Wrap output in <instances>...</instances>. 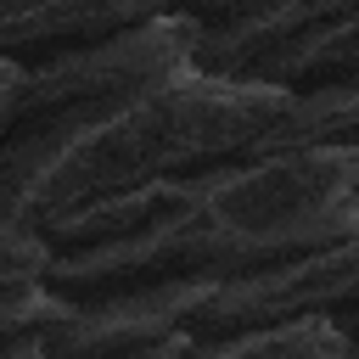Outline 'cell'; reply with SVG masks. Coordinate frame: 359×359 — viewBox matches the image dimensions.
I'll return each mask as SVG.
<instances>
[{"label": "cell", "mask_w": 359, "mask_h": 359, "mask_svg": "<svg viewBox=\"0 0 359 359\" xmlns=\"http://www.w3.org/2000/svg\"><path fill=\"white\" fill-rule=\"evenodd\" d=\"M353 146H303L101 196L34 224L50 247L39 286L62 303H90L163 280L241 275L353 241Z\"/></svg>", "instance_id": "1"}, {"label": "cell", "mask_w": 359, "mask_h": 359, "mask_svg": "<svg viewBox=\"0 0 359 359\" xmlns=\"http://www.w3.org/2000/svg\"><path fill=\"white\" fill-rule=\"evenodd\" d=\"M292 112V90L180 67L107 112L11 123L0 129V230H34L101 196L264 157Z\"/></svg>", "instance_id": "2"}, {"label": "cell", "mask_w": 359, "mask_h": 359, "mask_svg": "<svg viewBox=\"0 0 359 359\" xmlns=\"http://www.w3.org/2000/svg\"><path fill=\"white\" fill-rule=\"evenodd\" d=\"M191 50H196V22L185 11H168V17H151L129 34H118V39L45 56L17 73V90H11L0 129L56 118V112H107V107L140 95L146 84L191 67Z\"/></svg>", "instance_id": "3"}, {"label": "cell", "mask_w": 359, "mask_h": 359, "mask_svg": "<svg viewBox=\"0 0 359 359\" xmlns=\"http://www.w3.org/2000/svg\"><path fill=\"white\" fill-rule=\"evenodd\" d=\"M353 275H359V247L337 241L286 264H264V269H241V275H219L202 286V297L185 314V337L191 342H230L297 314H325L353 303Z\"/></svg>", "instance_id": "4"}, {"label": "cell", "mask_w": 359, "mask_h": 359, "mask_svg": "<svg viewBox=\"0 0 359 359\" xmlns=\"http://www.w3.org/2000/svg\"><path fill=\"white\" fill-rule=\"evenodd\" d=\"M219 280V275H213ZM208 280H163L135 292H107L90 303H62L39 331L50 359H151L185 337V314Z\"/></svg>", "instance_id": "5"}, {"label": "cell", "mask_w": 359, "mask_h": 359, "mask_svg": "<svg viewBox=\"0 0 359 359\" xmlns=\"http://www.w3.org/2000/svg\"><path fill=\"white\" fill-rule=\"evenodd\" d=\"M353 6L359 0H180L174 11L196 22V50H191L196 73L247 79L258 62H269L292 39L337 17H353Z\"/></svg>", "instance_id": "6"}, {"label": "cell", "mask_w": 359, "mask_h": 359, "mask_svg": "<svg viewBox=\"0 0 359 359\" xmlns=\"http://www.w3.org/2000/svg\"><path fill=\"white\" fill-rule=\"evenodd\" d=\"M174 6L180 0H0V62L34 67L45 56L118 39Z\"/></svg>", "instance_id": "7"}, {"label": "cell", "mask_w": 359, "mask_h": 359, "mask_svg": "<svg viewBox=\"0 0 359 359\" xmlns=\"http://www.w3.org/2000/svg\"><path fill=\"white\" fill-rule=\"evenodd\" d=\"M45 264H50L45 236L28 230V224H6L0 230V303L17 297V292H28V286H39Z\"/></svg>", "instance_id": "8"}, {"label": "cell", "mask_w": 359, "mask_h": 359, "mask_svg": "<svg viewBox=\"0 0 359 359\" xmlns=\"http://www.w3.org/2000/svg\"><path fill=\"white\" fill-rule=\"evenodd\" d=\"M56 314H62V297L45 292V286H28V292L6 297V303H0V348H6V342H22V337H39Z\"/></svg>", "instance_id": "9"}, {"label": "cell", "mask_w": 359, "mask_h": 359, "mask_svg": "<svg viewBox=\"0 0 359 359\" xmlns=\"http://www.w3.org/2000/svg\"><path fill=\"white\" fill-rule=\"evenodd\" d=\"M0 359H50V353H45V342H39V337H22V342H6V348H0Z\"/></svg>", "instance_id": "10"}, {"label": "cell", "mask_w": 359, "mask_h": 359, "mask_svg": "<svg viewBox=\"0 0 359 359\" xmlns=\"http://www.w3.org/2000/svg\"><path fill=\"white\" fill-rule=\"evenodd\" d=\"M17 73H22V67H11V62H0V118H6V107H11V90H17Z\"/></svg>", "instance_id": "11"}, {"label": "cell", "mask_w": 359, "mask_h": 359, "mask_svg": "<svg viewBox=\"0 0 359 359\" xmlns=\"http://www.w3.org/2000/svg\"><path fill=\"white\" fill-rule=\"evenodd\" d=\"M180 342H191V337H180ZM180 342H168V348H180ZM168 348H163V353H168ZM163 353H151V359H163Z\"/></svg>", "instance_id": "12"}]
</instances>
